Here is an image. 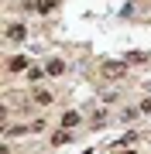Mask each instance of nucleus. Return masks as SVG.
I'll list each match as a JSON object with an SVG mask.
<instances>
[{"mask_svg": "<svg viewBox=\"0 0 151 154\" xmlns=\"http://www.w3.org/2000/svg\"><path fill=\"white\" fill-rule=\"evenodd\" d=\"M103 75H106V79L127 75V62H103Z\"/></svg>", "mask_w": 151, "mask_h": 154, "instance_id": "nucleus-1", "label": "nucleus"}, {"mask_svg": "<svg viewBox=\"0 0 151 154\" xmlns=\"http://www.w3.org/2000/svg\"><path fill=\"white\" fill-rule=\"evenodd\" d=\"M28 38V28H24V24H11V28H7V41H24Z\"/></svg>", "mask_w": 151, "mask_h": 154, "instance_id": "nucleus-2", "label": "nucleus"}, {"mask_svg": "<svg viewBox=\"0 0 151 154\" xmlns=\"http://www.w3.org/2000/svg\"><path fill=\"white\" fill-rule=\"evenodd\" d=\"M7 69H11V72H24V69H31V62L24 55H14V58H7Z\"/></svg>", "mask_w": 151, "mask_h": 154, "instance_id": "nucleus-3", "label": "nucleus"}, {"mask_svg": "<svg viewBox=\"0 0 151 154\" xmlns=\"http://www.w3.org/2000/svg\"><path fill=\"white\" fill-rule=\"evenodd\" d=\"M45 72H48V75H62V72H65V65H62L58 58H48V62H45Z\"/></svg>", "mask_w": 151, "mask_h": 154, "instance_id": "nucleus-4", "label": "nucleus"}, {"mask_svg": "<svg viewBox=\"0 0 151 154\" xmlns=\"http://www.w3.org/2000/svg\"><path fill=\"white\" fill-rule=\"evenodd\" d=\"M34 103H38V106H48L52 103V93H48V89H38V93H34Z\"/></svg>", "mask_w": 151, "mask_h": 154, "instance_id": "nucleus-5", "label": "nucleus"}, {"mask_svg": "<svg viewBox=\"0 0 151 154\" xmlns=\"http://www.w3.org/2000/svg\"><path fill=\"white\" fill-rule=\"evenodd\" d=\"M76 123H79V113H76V110H69L65 116H62V127H65V130H69V127H76Z\"/></svg>", "mask_w": 151, "mask_h": 154, "instance_id": "nucleus-6", "label": "nucleus"}, {"mask_svg": "<svg viewBox=\"0 0 151 154\" xmlns=\"http://www.w3.org/2000/svg\"><path fill=\"white\" fill-rule=\"evenodd\" d=\"M52 7H55V0H38V4H34V11H41V14H48Z\"/></svg>", "mask_w": 151, "mask_h": 154, "instance_id": "nucleus-7", "label": "nucleus"}, {"mask_svg": "<svg viewBox=\"0 0 151 154\" xmlns=\"http://www.w3.org/2000/svg\"><path fill=\"white\" fill-rule=\"evenodd\" d=\"M52 140H55V144H69V130H58V134H55Z\"/></svg>", "mask_w": 151, "mask_h": 154, "instance_id": "nucleus-8", "label": "nucleus"}, {"mask_svg": "<svg viewBox=\"0 0 151 154\" xmlns=\"http://www.w3.org/2000/svg\"><path fill=\"white\" fill-rule=\"evenodd\" d=\"M141 110H144V113H151V99H144V103H141Z\"/></svg>", "mask_w": 151, "mask_h": 154, "instance_id": "nucleus-9", "label": "nucleus"}]
</instances>
